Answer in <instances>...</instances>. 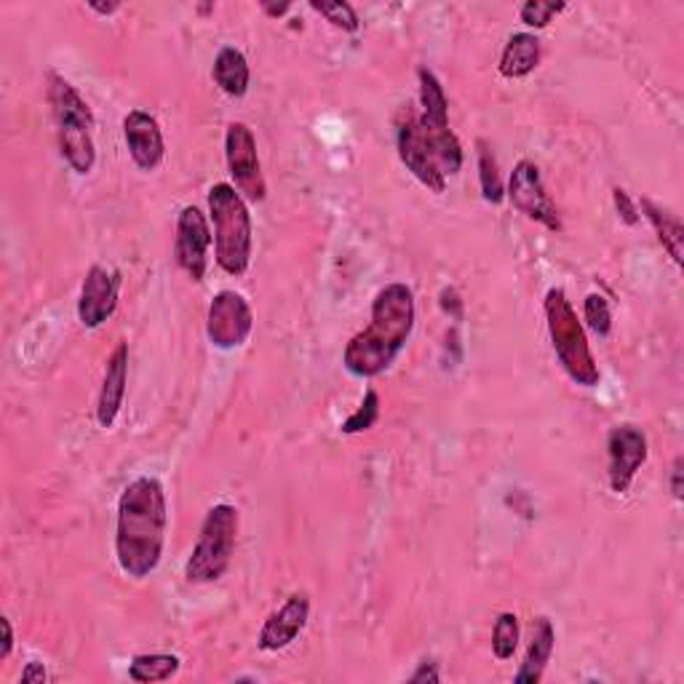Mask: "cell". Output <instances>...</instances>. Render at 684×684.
Segmentation results:
<instances>
[{"label": "cell", "mask_w": 684, "mask_h": 684, "mask_svg": "<svg viewBox=\"0 0 684 684\" xmlns=\"http://www.w3.org/2000/svg\"><path fill=\"white\" fill-rule=\"evenodd\" d=\"M167 492L156 477H139L120 492L116 559L120 573L145 580L161 565L167 543Z\"/></svg>", "instance_id": "6da1fadb"}, {"label": "cell", "mask_w": 684, "mask_h": 684, "mask_svg": "<svg viewBox=\"0 0 684 684\" xmlns=\"http://www.w3.org/2000/svg\"><path fill=\"white\" fill-rule=\"evenodd\" d=\"M415 295L407 284L394 281L377 291L370 327L353 334L342 353V364L353 377L370 380L391 370L415 332Z\"/></svg>", "instance_id": "7a4b0ae2"}, {"label": "cell", "mask_w": 684, "mask_h": 684, "mask_svg": "<svg viewBox=\"0 0 684 684\" xmlns=\"http://www.w3.org/2000/svg\"><path fill=\"white\" fill-rule=\"evenodd\" d=\"M49 103H52L62 158L75 174L86 177L97 163L92 107L81 97L78 88L56 73H49Z\"/></svg>", "instance_id": "3957f363"}, {"label": "cell", "mask_w": 684, "mask_h": 684, "mask_svg": "<svg viewBox=\"0 0 684 684\" xmlns=\"http://www.w3.org/2000/svg\"><path fill=\"white\" fill-rule=\"evenodd\" d=\"M214 223V257L227 276H244L252 263V214L236 185L217 182L209 190Z\"/></svg>", "instance_id": "277c9868"}, {"label": "cell", "mask_w": 684, "mask_h": 684, "mask_svg": "<svg viewBox=\"0 0 684 684\" xmlns=\"http://www.w3.org/2000/svg\"><path fill=\"white\" fill-rule=\"evenodd\" d=\"M543 308H546L551 345H554L562 370L567 372L573 383L583 385V388H597L601 372L591 353V345H588L586 329H583L575 308L569 306L565 289H548Z\"/></svg>", "instance_id": "5b68a950"}, {"label": "cell", "mask_w": 684, "mask_h": 684, "mask_svg": "<svg viewBox=\"0 0 684 684\" xmlns=\"http://www.w3.org/2000/svg\"><path fill=\"white\" fill-rule=\"evenodd\" d=\"M238 541V509L231 503H217L209 509L201 524L199 543L193 546L185 565L188 583H214L231 567Z\"/></svg>", "instance_id": "8992f818"}, {"label": "cell", "mask_w": 684, "mask_h": 684, "mask_svg": "<svg viewBox=\"0 0 684 684\" xmlns=\"http://www.w3.org/2000/svg\"><path fill=\"white\" fill-rule=\"evenodd\" d=\"M252 329H255V313L241 291L223 289L220 295H214L206 316V334L214 348L220 351L241 348L249 340Z\"/></svg>", "instance_id": "52a82bcc"}, {"label": "cell", "mask_w": 684, "mask_h": 684, "mask_svg": "<svg viewBox=\"0 0 684 684\" xmlns=\"http://www.w3.org/2000/svg\"><path fill=\"white\" fill-rule=\"evenodd\" d=\"M225 161L233 182L241 195L249 201H265L268 185H265L263 167H259L255 135L246 124H231L225 131Z\"/></svg>", "instance_id": "ba28073f"}, {"label": "cell", "mask_w": 684, "mask_h": 684, "mask_svg": "<svg viewBox=\"0 0 684 684\" xmlns=\"http://www.w3.org/2000/svg\"><path fill=\"white\" fill-rule=\"evenodd\" d=\"M511 204L524 214V217L535 220L548 231H562V220H559V209H556L551 195L546 193V185H543L541 169H537L535 161L530 158H522L511 171L509 180V193Z\"/></svg>", "instance_id": "9c48e42d"}, {"label": "cell", "mask_w": 684, "mask_h": 684, "mask_svg": "<svg viewBox=\"0 0 684 684\" xmlns=\"http://www.w3.org/2000/svg\"><path fill=\"white\" fill-rule=\"evenodd\" d=\"M398 158L402 163L412 171L420 185H426L434 193H445L447 190V177L441 174L439 163H436L434 153H430L426 135H423V126H420V116L415 110L404 113V120L398 124Z\"/></svg>", "instance_id": "30bf717a"}, {"label": "cell", "mask_w": 684, "mask_h": 684, "mask_svg": "<svg viewBox=\"0 0 684 684\" xmlns=\"http://www.w3.org/2000/svg\"><path fill=\"white\" fill-rule=\"evenodd\" d=\"M648 462V436L637 426H618L607 436V477L612 492L623 495Z\"/></svg>", "instance_id": "8fae6325"}, {"label": "cell", "mask_w": 684, "mask_h": 684, "mask_svg": "<svg viewBox=\"0 0 684 684\" xmlns=\"http://www.w3.org/2000/svg\"><path fill=\"white\" fill-rule=\"evenodd\" d=\"M209 246H212V231H209L206 214L199 206H185L177 217L174 257L185 274L195 284L204 281L209 268Z\"/></svg>", "instance_id": "7c38bea8"}, {"label": "cell", "mask_w": 684, "mask_h": 684, "mask_svg": "<svg viewBox=\"0 0 684 684\" xmlns=\"http://www.w3.org/2000/svg\"><path fill=\"white\" fill-rule=\"evenodd\" d=\"M120 295V274L105 265H92L81 284L78 297V319L86 329L103 327L118 308Z\"/></svg>", "instance_id": "4fadbf2b"}, {"label": "cell", "mask_w": 684, "mask_h": 684, "mask_svg": "<svg viewBox=\"0 0 684 684\" xmlns=\"http://www.w3.org/2000/svg\"><path fill=\"white\" fill-rule=\"evenodd\" d=\"M310 618V597L306 591H297L278 607L276 612H270L265 620L263 631H259L257 648L263 652H281L289 644L297 642L302 631H306Z\"/></svg>", "instance_id": "5bb4252c"}, {"label": "cell", "mask_w": 684, "mask_h": 684, "mask_svg": "<svg viewBox=\"0 0 684 684\" xmlns=\"http://www.w3.org/2000/svg\"><path fill=\"white\" fill-rule=\"evenodd\" d=\"M124 139L137 169L156 171L161 167L163 156H167V145H163L161 126H158V120L150 113L131 110L124 118Z\"/></svg>", "instance_id": "9a60e30c"}, {"label": "cell", "mask_w": 684, "mask_h": 684, "mask_svg": "<svg viewBox=\"0 0 684 684\" xmlns=\"http://www.w3.org/2000/svg\"><path fill=\"white\" fill-rule=\"evenodd\" d=\"M126 380H129V345H126V342H118L116 351L110 353V359H107L105 364L103 391H99L97 402L99 428L116 426L120 407H124L126 398Z\"/></svg>", "instance_id": "2e32d148"}, {"label": "cell", "mask_w": 684, "mask_h": 684, "mask_svg": "<svg viewBox=\"0 0 684 684\" xmlns=\"http://www.w3.org/2000/svg\"><path fill=\"white\" fill-rule=\"evenodd\" d=\"M556 648V631L554 623L548 618H537L535 620V629H532V639H530V648L527 655H524L522 669L516 671L513 682L516 684H537L546 674L551 655H554Z\"/></svg>", "instance_id": "e0dca14e"}, {"label": "cell", "mask_w": 684, "mask_h": 684, "mask_svg": "<svg viewBox=\"0 0 684 684\" xmlns=\"http://www.w3.org/2000/svg\"><path fill=\"white\" fill-rule=\"evenodd\" d=\"M541 65V41L535 33H513L500 54V75L509 81L527 78Z\"/></svg>", "instance_id": "ac0fdd59"}, {"label": "cell", "mask_w": 684, "mask_h": 684, "mask_svg": "<svg viewBox=\"0 0 684 684\" xmlns=\"http://www.w3.org/2000/svg\"><path fill=\"white\" fill-rule=\"evenodd\" d=\"M212 78L227 97L241 99L246 92H249V62L246 56L238 52V49L225 46L220 49L217 60H214L212 67Z\"/></svg>", "instance_id": "d6986e66"}, {"label": "cell", "mask_w": 684, "mask_h": 684, "mask_svg": "<svg viewBox=\"0 0 684 684\" xmlns=\"http://www.w3.org/2000/svg\"><path fill=\"white\" fill-rule=\"evenodd\" d=\"M642 212L644 217H648V223L652 225V231H655L658 241H661L663 249L669 252V257L674 259L676 265H682V257H684V249H682V241H684V227L680 220L674 217V214L663 212L661 206L652 204L650 199H642Z\"/></svg>", "instance_id": "ffe728a7"}, {"label": "cell", "mask_w": 684, "mask_h": 684, "mask_svg": "<svg viewBox=\"0 0 684 684\" xmlns=\"http://www.w3.org/2000/svg\"><path fill=\"white\" fill-rule=\"evenodd\" d=\"M417 81H420V118L430 126H449L447 94L434 70L420 67L417 70Z\"/></svg>", "instance_id": "44dd1931"}, {"label": "cell", "mask_w": 684, "mask_h": 684, "mask_svg": "<svg viewBox=\"0 0 684 684\" xmlns=\"http://www.w3.org/2000/svg\"><path fill=\"white\" fill-rule=\"evenodd\" d=\"M182 661L171 652H150V655H137L129 663V680L137 684H156L167 682L180 674Z\"/></svg>", "instance_id": "7402d4cb"}, {"label": "cell", "mask_w": 684, "mask_h": 684, "mask_svg": "<svg viewBox=\"0 0 684 684\" xmlns=\"http://www.w3.org/2000/svg\"><path fill=\"white\" fill-rule=\"evenodd\" d=\"M477 148H479L481 195H484L487 204H492V206L503 204V201H505V188H503V180H500L495 153H492V148H490V142H487V139H479Z\"/></svg>", "instance_id": "603a6c76"}, {"label": "cell", "mask_w": 684, "mask_h": 684, "mask_svg": "<svg viewBox=\"0 0 684 684\" xmlns=\"http://www.w3.org/2000/svg\"><path fill=\"white\" fill-rule=\"evenodd\" d=\"M519 648V618L513 612H500L492 629V652L498 661H511Z\"/></svg>", "instance_id": "cb8c5ba5"}, {"label": "cell", "mask_w": 684, "mask_h": 684, "mask_svg": "<svg viewBox=\"0 0 684 684\" xmlns=\"http://www.w3.org/2000/svg\"><path fill=\"white\" fill-rule=\"evenodd\" d=\"M310 9L324 17L332 28L345 30V33H356L359 30L356 9H353L351 3H345V0H334V3H319V0H313Z\"/></svg>", "instance_id": "d4e9b609"}, {"label": "cell", "mask_w": 684, "mask_h": 684, "mask_svg": "<svg viewBox=\"0 0 684 684\" xmlns=\"http://www.w3.org/2000/svg\"><path fill=\"white\" fill-rule=\"evenodd\" d=\"M380 417V396L377 391H366L364 394V402H361V407L353 412L351 417H348L345 423H342V434L353 436V434H364V430L375 428Z\"/></svg>", "instance_id": "484cf974"}, {"label": "cell", "mask_w": 684, "mask_h": 684, "mask_svg": "<svg viewBox=\"0 0 684 684\" xmlns=\"http://www.w3.org/2000/svg\"><path fill=\"white\" fill-rule=\"evenodd\" d=\"M583 319H586V324L591 327L594 334L607 338L612 329L610 302H607L601 295H588L586 302H583Z\"/></svg>", "instance_id": "4316f807"}, {"label": "cell", "mask_w": 684, "mask_h": 684, "mask_svg": "<svg viewBox=\"0 0 684 684\" xmlns=\"http://www.w3.org/2000/svg\"><path fill=\"white\" fill-rule=\"evenodd\" d=\"M567 9V3H543V0H530L519 9V19H522L527 28L543 30L554 22V17H559Z\"/></svg>", "instance_id": "83f0119b"}, {"label": "cell", "mask_w": 684, "mask_h": 684, "mask_svg": "<svg viewBox=\"0 0 684 684\" xmlns=\"http://www.w3.org/2000/svg\"><path fill=\"white\" fill-rule=\"evenodd\" d=\"M612 201H616V209H618V217L623 220L626 225H637L639 223V212H637V204L631 201L629 190L623 188H616L612 190Z\"/></svg>", "instance_id": "f1b7e54d"}, {"label": "cell", "mask_w": 684, "mask_h": 684, "mask_svg": "<svg viewBox=\"0 0 684 684\" xmlns=\"http://www.w3.org/2000/svg\"><path fill=\"white\" fill-rule=\"evenodd\" d=\"M409 682H412V684H439V682H441L439 666H436V663H428V661H426V663H420L415 674L409 676Z\"/></svg>", "instance_id": "f546056e"}, {"label": "cell", "mask_w": 684, "mask_h": 684, "mask_svg": "<svg viewBox=\"0 0 684 684\" xmlns=\"http://www.w3.org/2000/svg\"><path fill=\"white\" fill-rule=\"evenodd\" d=\"M441 308H445L455 321L462 319V300H460V295L455 289L441 291Z\"/></svg>", "instance_id": "4dcf8cb0"}, {"label": "cell", "mask_w": 684, "mask_h": 684, "mask_svg": "<svg viewBox=\"0 0 684 684\" xmlns=\"http://www.w3.org/2000/svg\"><path fill=\"white\" fill-rule=\"evenodd\" d=\"M0 631H3V642H0V661H9L11 650H14V629H11L9 618H0Z\"/></svg>", "instance_id": "1f68e13d"}, {"label": "cell", "mask_w": 684, "mask_h": 684, "mask_svg": "<svg viewBox=\"0 0 684 684\" xmlns=\"http://www.w3.org/2000/svg\"><path fill=\"white\" fill-rule=\"evenodd\" d=\"M682 477H684V458H676L674 466H671V495H674V500L684 498Z\"/></svg>", "instance_id": "d6a6232c"}, {"label": "cell", "mask_w": 684, "mask_h": 684, "mask_svg": "<svg viewBox=\"0 0 684 684\" xmlns=\"http://www.w3.org/2000/svg\"><path fill=\"white\" fill-rule=\"evenodd\" d=\"M46 680H49V674L43 663H28L22 671V682H28V684H43Z\"/></svg>", "instance_id": "836d02e7"}, {"label": "cell", "mask_w": 684, "mask_h": 684, "mask_svg": "<svg viewBox=\"0 0 684 684\" xmlns=\"http://www.w3.org/2000/svg\"><path fill=\"white\" fill-rule=\"evenodd\" d=\"M88 9L92 11H97V14H103V17H110V14H116V11L120 9L118 3H88Z\"/></svg>", "instance_id": "e575fe53"}, {"label": "cell", "mask_w": 684, "mask_h": 684, "mask_svg": "<svg viewBox=\"0 0 684 684\" xmlns=\"http://www.w3.org/2000/svg\"><path fill=\"white\" fill-rule=\"evenodd\" d=\"M263 9H265V14H270V17H284V14H287V11L291 9V6H289V3H281V6L263 3Z\"/></svg>", "instance_id": "d590c367"}]
</instances>
